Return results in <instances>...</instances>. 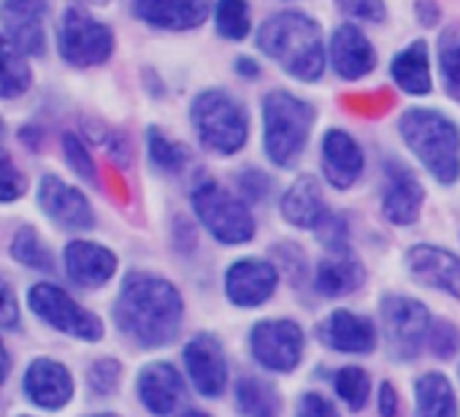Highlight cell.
I'll return each mask as SVG.
<instances>
[{
    "instance_id": "1",
    "label": "cell",
    "mask_w": 460,
    "mask_h": 417,
    "mask_svg": "<svg viewBox=\"0 0 460 417\" xmlns=\"http://www.w3.org/2000/svg\"><path fill=\"white\" fill-rule=\"evenodd\" d=\"M184 317L181 293L163 277L130 271L114 301L117 328L141 347H163L176 339Z\"/></svg>"
},
{
    "instance_id": "2",
    "label": "cell",
    "mask_w": 460,
    "mask_h": 417,
    "mask_svg": "<svg viewBox=\"0 0 460 417\" xmlns=\"http://www.w3.org/2000/svg\"><path fill=\"white\" fill-rule=\"evenodd\" d=\"M258 47L279 68L301 82H317L325 74V36L320 22L304 12H282L269 17L258 31Z\"/></svg>"
},
{
    "instance_id": "3",
    "label": "cell",
    "mask_w": 460,
    "mask_h": 417,
    "mask_svg": "<svg viewBox=\"0 0 460 417\" xmlns=\"http://www.w3.org/2000/svg\"><path fill=\"white\" fill-rule=\"evenodd\" d=\"M398 133L411 155L441 184L460 179V128L436 109H409L398 120Z\"/></svg>"
},
{
    "instance_id": "4",
    "label": "cell",
    "mask_w": 460,
    "mask_h": 417,
    "mask_svg": "<svg viewBox=\"0 0 460 417\" xmlns=\"http://www.w3.org/2000/svg\"><path fill=\"white\" fill-rule=\"evenodd\" d=\"M314 120V106L288 90H271L263 98V146L277 168L298 165Z\"/></svg>"
},
{
    "instance_id": "5",
    "label": "cell",
    "mask_w": 460,
    "mask_h": 417,
    "mask_svg": "<svg viewBox=\"0 0 460 417\" xmlns=\"http://www.w3.org/2000/svg\"><path fill=\"white\" fill-rule=\"evenodd\" d=\"M190 122L198 141L222 157L242 152L250 138V114L227 90H203L195 95Z\"/></svg>"
},
{
    "instance_id": "6",
    "label": "cell",
    "mask_w": 460,
    "mask_h": 417,
    "mask_svg": "<svg viewBox=\"0 0 460 417\" xmlns=\"http://www.w3.org/2000/svg\"><path fill=\"white\" fill-rule=\"evenodd\" d=\"M192 212L200 226L222 244H247L255 239V217L247 203L214 179H203L190 195Z\"/></svg>"
},
{
    "instance_id": "7",
    "label": "cell",
    "mask_w": 460,
    "mask_h": 417,
    "mask_svg": "<svg viewBox=\"0 0 460 417\" xmlns=\"http://www.w3.org/2000/svg\"><path fill=\"white\" fill-rule=\"evenodd\" d=\"M58 52L74 68H95L114 55V33L90 12L71 6L58 22Z\"/></svg>"
},
{
    "instance_id": "8",
    "label": "cell",
    "mask_w": 460,
    "mask_h": 417,
    "mask_svg": "<svg viewBox=\"0 0 460 417\" xmlns=\"http://www.w3.org/2000/svg\"><path fill=\"white\" fill-rule=\"evenodd\" d=\"M28 306L39 320H44L49 328L82 339V342H101L103 339V323L98 315L84 309L79 301H74L63 288L52 282H39L28 290Z\"/></svg>"
},
{
    "instance_id": "9",
    "label": "cell",
    "mask_w": 460,
    "mask_h": 417,
    "mask_svg": "<svg viewBox=\"0 0 460 417\" xmlns=\"http://www.w3.org/2000/svg\"><path fill=\"white\" fill-rule=\"evenodd\" d=\"M430 312L425 304L406 296H387L382 301V328L390 344V352L398 360H411L420 355L430 333Z\"/></svg>"
},
{
    "instance_id": "10",
    "label": "cell",
    "mask_w": 460,
    "mask_h": 417,
    "mask_svg": "<svg viewBox=\"0 0 460 417\" xmlns=\"http://www.w3.org/2000/svg\"><path fill=\"white\" fill-rule=\"evenodd\" d=\"M250 344H252L255 360L263 368L288 374L301 363L304 331L293 320H263L252 328Z\"/></svg>"
},
{
    "instance_id": "11",
    "label": "cell",
    "mask_w": 460,
    "mask_h": 417,
    "mask_svg": "<svg viewBox=\"0 0 460 417\" xmlns=\"http://www.w3.org/2000/svg\"><path fill=\"white\" fill-rule=\"evenodd\" d=\"M36 200L41 206V212L55 226H60L66 231L95 228V212H93L90 198L79 187L68 184L66 179H60L55 173L41 176L39 190H36Z\"/></svg>"
},
{
    "instance_id": "12",
    "label": "cell",
    "mask_w": 460,
    "mask_h": 417,
    "mask_svg": "<svg viewBox=\"0 0 460 417\" xmlns=\"http://www.w3.org/2000/svg\"><path fill=\"white\" fill-rule=\"evenodd\" d=\"M0 22L28 58L47 55V0H4Z\"/></svg>"
},
{
    "instance_id": "13",
    "label": "cell",
    "mask_w": 460,
    "mask_h": 417,
    "mask_svg": "<svg viewBox=\"0 0 460 417\" xmlns=\"http://www.w3.org/2000/svg\"><path fill=\"white\" fill-rule=\"evenodd\" d=\"M279 285V271L274 263L261 258H244L236 261L225 274V296L230 304L242 309H252L266 304Z\"/></svg>"
},
{
    "instance_id": "14",
    "label": "cell",
    "mask_w": 460,
    "mask_h": 417,
    "mask_svg": "<svg viewBox=\"0 0 460 417\" xmlns=\"http://www.w3.org/2000/svg\"><path fill=\"white\" fill-rule=\"evenodd\" d=\"M422 200H425L422 182L403 163H387L385 182H382V212L387 223L393 226L417 223Z\"/></svg>"
},
{
    "instance_id": "15",
    "label": "cell",
    "mask_w": 460,
    "mask_h": 417,
    "mask_svg": "<svg viewBox=\"0 0 460 417\" xmlns=\"http://www.w3.org/2000/svg\"><path fill=\"white\" fill-rule=\"evenodd\" d=\"M328 60H331V68L336 71L339 79L358 82L374 71L376 52L358 25L344 22L333 31V36L328 41Z\"/></svg>"
},
{
    "instance_id": "16",
    "label": "cell",
    "mask_w": 460,
    "mask_h": 417,
    "mask_svg": "<svg viewBox=\"0 0 460 417\" xmlns=\"http://www.w3.org/2000/svg\"><path fill=\"white\" fill-rule=\"evenodd\" d=\"M406 269L417 282L460 301V258L449 250L417 244L406 253Z\"/></svg>"
},
{
    "instance_id": "17",
    "label": "cell",
    "mask_w": 460,
    "mask_h": 417,
    "mask_svg": "<svg viewBox=\"0 0 460 417\" xmlns=\"http://www.w3.org/2000/svg\"><path fill=\"white\" fill-rule=\"evenodd\" d=\"M184 366L198 393L214 398L225 390L227 382V363L222 344L211 333H198L184 347Z\"/></svg>"
},
{
    "instance_id": "18",
    "label": "cell",
    "mask_w": 460,
    "mask_h": 417,
    "mask_svg": "<svg viewBox=\"0 0 460 417\" xmlns=\"http://www.w3.org/2000/svg\"><path fill=\"white\" fill-rule=\"evenodd\" d=\"M133 14L157 31H195L211 14V0H133Z\"/></svg>"
},
{
    "instance_id": "19",
    "label": "cell",
    "mask_w": 460,
    "mask_h": 417,
    "mask_svg": "<svg viewBox=\"0 0 460 417\" xmlns=\"http://www.w3.org/2000/svg\"><path fill=\"white\" fill-rule=\"evenodd\" d=\"M282 217L293 228L320 231L323 223L331 217V208L325 203L323 187L312 173H301L282 195Z\"/></svg>"
},
{
    "instance_id": "20",
    "label": "cell",
    "mask_w": 460,
    "mask_h": 417,
    "mask_svg": "<svg viewBox=\"0 0 460 417\" xmlns=\"http://www.w3.org/2000/svg\"><path fill=\"white\" fill-rule=\"evenodd\" d=\"M25 395L41 409H63L74 398V377L60 360L36 358L25 371Z\"/></svg>"
},
{
    "instance_id": "21",
    "label": "cell",
    "mask_w": 460,
    "mask_h": 417,
    "mask_svg": "<svg viewBox=\"0 0 460 417\" xmlns=\"http://www.w3.org/2000/svg\"><path fill=\"white\" fill-rule=\"evenodd\" d=\"M366 157L347 130H328L323 138V173L333 190H349L363 173Z\"/></svg>"
},
{
    "instance_id": "22",
    "label": "cell",
    "mask_w": 460,
    "mask_h": 417,
    "mask_svg": "<svg viewBox=\"0 0 460 417\" xmlns=\"http://www.w3.org/2000/svg\"><path fill=\"white\" fill-rule=\"evenodd\" d=\"M63 261H66L68 277L79 288H87V290L103 288L117 274V255L109 247L87 242V239L71 242L63 253Z\"/></svg>"
},
{
    "instance_id": "23",
    "label": "cell",
    "mask_w": 460,
    "mask_h": 417,
    "mask_svg": "<svg viewBox=\"0 0 460 417\" xmlns=\"http://www.w3.org/2000/svg\"><path fill=\"white\" fill-rule=\"evenodd\" d=\"M320 336L331 350L366 355L376 347V328L368 317L349 309H336L320 323Z\"/></svg>"
},
{
    "instance_id": "24",
    "label": "cell",
    "mask_w": 460,
    "mask_h": 417,
    "mask_svg": "<svg viewBox=\"0 0 460 417\" xmlns=\"http://www.w3.org/2000/svg\"><path fill=\"white\" fill-rule=\"evenodd\" d=\"M138 398L152 414H171L184 398V379L171 363H149L138 374Z\"/></svg>"
},
{
    "instance_id": "25",
    "label": "cell",
    "mask_w": 460,
    "mask_h": 417,
    "mask_svg": "<svg viewBox=\"0 0 460 417\" xmlns=\"http://www.w3.org/2000/svg\"><path fill=\"white\" fill-rule=\"evenodd\" d=\"M366 282V269L363 263L352 255L349 247L344 250H331V255H325L317 266L314 274V285L323 296H347L355 293L360 285Z\"/></svg>"
},
{
    "instance_id": "26",
    "label": "cell",
    "mask_w": 460,
    "mask_h": 417,
    "mask_svg": "<svg viewBox=\"0 0 460 417\" xmlns=\"http://www.w3.org/2000/svg\"><path fill=\"white\" fill-rule=\"evenodd\" d=\"M390 76L393 82L409 93V95H428L433 90V76H430V55L425 41H411L406 49H401L393 63H390Z\"/></svg>"
},
{
    "instance_id": "27",
    "label": "cell",
    "mask_w": 460,
    "mask_h": 417,
    "mask_svg": "<svg viewBox=\"0 0 460 417\" xmlns=\"http://www.w3.org/2000/svg\"><path fill=\"white\" fill-rule=\"evenodd\" d=\"M31 84H33V71L28 55L9 36L0 33V98L14 101L25 95Z\"/></svg>"
},
{
    "instance_id": "28",
    "label": "cell",
    "mask_w": 460,
    "mask_h": 417,
    "mask_svg": "<svg viewBox=\"0 0 460 417\" xmlns=\"http://www.w3.org/2000/svg\"><path fill=\"white\" fill-rule=\"evenodd\" d=\"M414 417H457V398L444 374H422L414 385Z\"/></svg>"
},
{
    "instance_id": "29",
    "label": "cell",
    "mask_w": 460,
    "mask_h": 417,
    "mask_svg": "<svg viewBox=\"0 0 460 417\" xmlns=\"http://www.w3.org/2000/svg\"><path fill=\"white\" fill-rule=\"evenodd\" d=\"M236 406L242 417H279V393L271 382L258 377H244L236 385Z\"/></svg>"
},
{
    "instance_id": "30",
    "label": "cell",
    "mask_w": 460,
    "mask_h": 417,
    "mask_svg": "<svg viewBox=\"0 0 460 417\" xmlns=\"http://www.w3.org/2000/svg\"><path fill=\"white\" fill-rule=\"evenodd\" d=\"M12 258L17 263H22L25 269H33V271H44L49 274L55 269V258L47 247V242L39 236L36 228L31 226H22L14 239H12Z\"/></svg>"
},
{
    "instance_id": "31",
    "label": "cell",
    "mask_w": 460,
    "mask_h": 417,
    "mask_svg": "<svg viewBox=\"0 0 460 417\" xmlns=\"http://www.w3.org/2000/svg\"><path fill=\"white\" fill-rule=\"evenodd\" d=\"M214 28L225 41H244L252 31L247 0H219L214 6Z\"/></svg>"
},
{
    "instance_id": "32",
    "label": "cell",
    "mask_w": 460,
    "mask_h": 417,
    "mask_svg": "<svg viewBox=\"0 0 460 417\" xmlns=\"http://www.w3.org/2000/svg\"><path fill=\"white\" fill-rule=\"evenodd\" d=\"M146 152H149L152 165L160 173H181L187 168V163H190V152L181 144L171 141L157 128H149L146 130Z\"/></svg>"
},
{
    "instance_id": "33",
    "label": "cell",
    "mask_w": 460,
    "mask_h": 417,
    "mask_svg": "<svg viewBox=\"0 0 460 417\" xmlns=\"http://www.w3.org/2000/svg\"><path fill=\"white\" fill-rule=\"evenodd\" d=\"M438 71L444 87L452 98L460 101V28H449L438 39Z\"/></svg>"
},
{
    "instance_id": "34",
    "label": "cell",
    "mask_w": 460,
    "mask_h": 417,
    "mask_svg": "<svg viewBox=\"0 0 460 417\" xmlns=\"http://www.w3.org/2000/svg\"><path fill=\"white\" fill-rule=\"evenodd\" d=\"M336 393L349 404V409H363L371 393V379L360 366H344L336 374Z\"/></svg>"
},
{
    "instance_id": "35",
    "label": "cell",
    "mask_w": 460,
    "mask_h": 417,
    "mask_svg": "<svg viewBox=\"0 0 460 417\" xmlns=\"http://www.w3.org/2000/svg\"><path fill=\"white\" fill-rule=\"evenodd\" d=\"M63 155L68 160V165L74 168V173H79V179L84 182H98V168H95V160L87 149V144L76 136V133H66L63 136Z\"/></svg>"
},
{
    "instance_id": "36",
    "label": "cell",
    "mask_w": 460,
    "mask_h": 417,
    "mask_svg": "<svg viewBox=\"0 0 460 417\" xmlns=\"http://www.w3.org/2000/svg\"><path fill=\"white\" fill-rule=\"evenodd\" d=\"M28 192V179L17 168L14 157L0 149V203H14Z\"/></svg>"
},
{
    "instance_id": "37",
    "label": "cell",
    "mask_w": 460,
    "mask_h": 417,
    "mask_svg": "<svg viewBox=\"0 0 460 417\" xmlns=\"http://www.w3.org/2000/svg\"><path fill=\"white\" fill-rule=\"evenodd\" d=\"M119 377H122V366H119L114 358H101V360H95V363L90 366V371H87V382H90V387H93L98 395L114 393L117 385H119Z\"/></svg>"
},
{
    "instance_id": "38",
    "label": "cell",
    "mask_w": 460,
    "mask_h": 417,
    "mask_svg": "<svg viewBox=\"0 0 460 417\" xmlns=\"http://www.w3.org/2000/svg\"><path fill=\"white\" fill-rule=\"evenodd\" d=\"M428 339H430L433 355L441 358V360H449L457 352V347H460V331L452 323H444V320H438L436 325H430Z\"/></svg>"
},
{
    "instance_id": "39",
    "label": "cell",
    "mask_w": 460,
    "mask_h": 417,
    "mask_svg": "<svg viewBox=\"0 0 460 417\" xmlns=\"http://www.w3.org/2000/svg\"><path fill=\"white\" fill-rule=\"evenodd\" d=\"M336 6L347 17H355V20H363V22H376L379 25L387 17L385 0H336Z\"/></svg>"
},
{
    "instance_id": "40",
    "label": "cell",
    "mask_w": 460,
    "mask_h": 417,
    "mask_svg": "<svg viewBox=\"0 0 460 417\" xmlns=\"http://www.w3.org/2000/svg\"><path fill=\"white\" fill-rule=\"evenodd\" d=\"M236 184L242 187V195L250 198V200H263L271 192V176H266L258 168H250V171L239 173L236 176Z\"/></svg>"
},
{
    "instance_id": "41",
    "label": "cell",
    "mask_w": 460,
    "mask_h": 417,
    "mask_svg": "<svg viewBox=\"0 0 460 417\" xmlns=\"http://www.w3.org/2000/svg\"><path fill=\"white\" fill-rule=\"evenodd\" d=\"M20 323V304L14 288L0 277V328H17Z\"/></svg>"
},
{
    "instance_id": "42",
    "label": "cell",
    "mask_w": 460,
    "mask_h": 417,
    "mask_svg": "<svg viewBox=\"0 0 460 417\" xmlns=\"http://www.w3.org/2000/svg\"><path fill=\"white\" fill-rule=\"evenodd\" d=\"M298 417H339V409L331 398L320 393H306L298 404Z\"/></svg>"
},
{
    "instance_id": "43",
    "label": "cell",
    "mask_w": 460,
    "mask_h": 417,
    "mask_svg": "<svg viewBox=\"0 0 460 417\" xmlns=\"http://www.w3.org/2000/svg\"><path fill=\"white\" fill-rule=\"evenodd\" d=\"M379 414L382 417H398V393L390 382L379 387Z\"/></svg>"
},
{
    "instance_id": "44",
    "label": "cell",
    "mask_w": 460,
    "mask_h": 417,
    "mask_svg": "<svg viewBox=\"0 0 460 417\" xmlns=\"http://www.w3.org/2000/svg\"><path fill=\"white\" fill-rule=\"evenodd\" d=\"M414 12L420 17V25H425V28H433L438 22V6H436V0H417Z\"/></svg>"
},
{
    "instance_id": "45",
    "label": "cell",
    "mask_w": 460,
    "mask_h": 417,
    "mask_svg": "<svg viewBox=\"0 0 460 417\" xmlns=\"http://www.w3.org/2000/svg\"><path fill=\"white\" fill-rule=\"evenodd\" d=\"M236 71H239L244 79H250V82H255V79L261 76V68H258V63H255L252 58H239V60H236Z\"/></svg>"
},
{
    "instance_id": "46",
    "label": "cell",
    "mask_w": 460,
    "mask_h": 417,
    "mask_svg": "<svg viewBox=\"0 0 460 417\" xmlns=\"http://www.w3.org/2000/svg\"><path fill=\"white\" fill-rule=\"evenodd\" d=\"M9 371H12V358H9V350H6L4 339H0V385L6 382Z\"/></svg>"
},
{
    "instance_id": "47",
    "label": "cell",
    "mask_w": 460,
    "mask_h": 417,
    "mask_svg": "<svg viewBox=\"0 0 460 417\" xmlns=\"http://www.w3.org/2000/svg\"><path fill=\"white\" fill-rule=\"evenodd\" d=\"M181 417H211L208 412H200V409H190V412H184Z\"/></svg>"
},
{
    "instance_id": "48",
    "label": "cell",
    "mask_w": 460,
    "mask_h": 417,
    "mask_svg": "<svg viewBox=\"0 0 460 417\" xmlns=\"http://www.w3.org/2000/svg\"><path fill=\"white\" fill-rule=\"evenodd\" d=\"M4 136H6V122H4V117H0V144H4Z\"/></svg>"
},
{
    "instance_id": "49",
    "label": "cell",
    "mask_w": 460,
    "mask_h": 417,
    "mask_svg": "<svg viewBox=\"0 0 460 417\" xmlns=\"http://www.w3.org/2000/svg\"><path fill=\"white\" fill-rule=\"evenodd\" d=\"M90 417H119V414H114V412H101V414H90Z\"/></svg>"
},
{
    "instance_id": "50",
    "label": "cell",
    "mask_w": 460,
    "mask_h": 417,
    "mask_svg": "<svg viewBox=\"0 0 460 417\" xmlns=\"http://www.w3.org/2000/svg\"><path fill=\"white\" fill-rule=\"evenodd\" d=\"M87 4H98L101 6V4H109V0H87Z\"/></svg>"
}]
</instances>
